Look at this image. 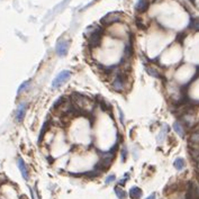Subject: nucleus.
<instances>
[{"mask_svg": "<svg viewBox=\"0 0 199 199\" xmlns=\"http://www.w3.org/2000/svg\"><path fill=\"white\" fill-rule=\"evenodd\" d=\"M121 19V14L118 13H110L106 15V16L101 19V23L104 25H110V24H114V23H117L119 20Z\"/></svg>", "mask_w": 199, "mask_h": 199, "instance_id": "obj_3", "label": "nucleus"}, {"mask_svg": "<svg viewBox=\"0 0 199 199\" xmlns=\"http://www.w3.org/2000/svg\"><path fill=\"white\" fill-rule=\"evenodd\" d=\"M150 1L151 0H138L136 3V6H135L136 11H138V13H144V11H146V10L149 9V7H150Z\"/></svg>", "mask_w": 199, "mask_h": 199, "instance_id": "obj_5", "label": "nucleus"}, {"mask_svg": "<svg viewBox=\"0 0 199 199\" xmlns=\"http://www.w3.org/2000/svg\"><path fill=\"white\" fill-rule=\"evenodd\" d=\"M173 129L180 137H185V131H183V126L180 121H174L173 123Z\"/></svg>", "mask_w": 199, "mask_h": 199, "instance_id": "obj_10", "label": "nucleus"}, {"mask_svg": "<svg viewBox=\"0 0 199 199\" xmlns=\"http://www.w3.org/2000/svg\"><path fill=\"white\" fill-rule=\"evenodd\" d=\"M186 38V34L185 33H180L179 35H178V37H177V41L180 43V44H182V42H183V39Z\"/></svg>", "mask_w": 199, "mask_h": 199, "instance_id": "obj_18", "label": "nucleus"}, {"mask_svg": "<svg viewBox=\"0 0 199 199\" xmlns=\"http://www.w3.org/2000/svg\"><path fill=\"white\" fill-rule=\"evenodd\" d=\"M128 179H129V173H125L124 177H121V179L118 180V186H125L126 185V182L128 181Z\"/></svg>", "mask_w": 199, "mask_h": 199, "instance_id": "obj_15", "label": "nucleus"}, {"mask_svg": "<svg viewBox=\"0 0 199 199\" xmlns=\"http://www.w3.org/2000/svg\"><path fill=\"white\" fill-rule=\"evenodd\" d=\"M145 199H155V193H152V195H150V196L147 197V198H145Z\"/></svg>", "mask_w": 199, "mask_h": 199, "instance_id": "obj_20", "label": "nucleus"}, {"mask_svg": "<svg viewBox=\"0 0 199 199\" xmlns=\"http://www.w3.org/2000/svg\"><path fill=\"white\" fill-rule=\"evenodd\" d=\"M173 166L176 168L178 171H181L182 169H185V166H186V161L183 160L182 157H177L174 162H173Z\"/></svg>", "mask_w": 199, "mask_h": 199, "instance_id": "obj_11", "label": "nucleus"}, {"mask_svg": "<svg viewBox=\"0 0 199 199\" xmlns=\"http://www.w3.org/2000/svg\"><path fill=\"white\" fill-rule=\"evenodd\" d=\"M30 85V81L28 80V81H25V82H23L22 85L19 86V88H18V94H20V92H23L24 90H26L27 89V87Z\"/></svg>", "mask_w": 199, "mask_h": 199, "instance_id": "obj_16", "label": "nucleus"}, {"mask_svg": "<svg viewBox=\"0 0 199 199\" xmlns=\"http://www.w3.org/2000/svg\"><path fill=\"white\" fill-rule=\"evenodd\" d=\"M70 77H71V72L69 71V70H64V71L60 72L52 81V88L53 89L60 88L61 86L64 85L68 81L69 79H70Z\"/></svg>", "mask_w": 199, "mask_h": 199, "instance_id": "obj_1", "label": "nucleus"}, {"mask_svg": "<svg viewBox=\"0 0 199 199\" xmlns=\"http://www.w3.org/2000/svg\"><path fill=\"white\" fill-rule=\"evenodd\" d=\"M68 50H69V42L66 41V39H61L56 44V47H55V51H56V54L59 56H66L68 54Z\"/></svg>", "mask_w": 199, "mask_h": 199, "instance_id": "obj_2", "label": "nucleus"}, {"mask_svg": "<svg viewBox=\"0 0 199 199\" xmlns=\"http://www.w3.org/2000/svg\"><path fill=\"white\" fill-rule=\"evenodd\" d=\"M25 113H26V104L25 102H22V104L18 106L16 110V121H22L25 117Z\"/></svg>", "mask_w": 199, "mask_h": 199, "instance_id": "obj_6", "label": "nucleus"}, {"mask_svg": "<svg viewBox=\"0 0 199 199\" xmlns=\"http://www.w3.org/2000/svg\"><path fill=\"white\" fill-rule=\"evenodd\" d=\"M116 180V177H115V174H109V176L106 177V180H105V183L106 185H110V183H113Z\"/></svg>", "mask_w": 199, "mask_h": 199, "instance_id": "obj_17", "label": "nucleus"}, {"mask_svg": "<svg viewBox=\"0 0 199 199\" xmlns=\"http://www.w3.org/2000/svg\"><path fill=\"white\" fill-rule=\"evenodd\" d=\"M114 193L117 196L118 199H127V193H125L124 189H121V186H117L114 188Z\"/></svg>", "mask_w": 199, "mask_h": 199, "instance_id": "obj_12", "label": "nucleus"}, {"mask_svg": "<svg viewBox=\"0 0 199 199\" xmlns=\"http://www.w3.org/2000/svg\"><path fill=\"white\" fill-rule=\"evenodd\" d=\"M169 133V126L166 124H163L162 125V127H161V131L160 133H159V135H157V142L159 144H162L164 142V140H165L166 137V134Z\"/></svg>", "mask_w": 199, "mask_h": 199, "instance_id": "obj_7", "label": "nucleus"}, {"mask_svg": "<svg viewBox=\"0 0 199 199\" xmlns=\"http://www.w3.org/2000/svg\"><path fill=\"white\" fill-rule=\"evenodd\" d=\"M17 165L19 168L20 170V173H22V176L25 180H28L30 179V174H28V170H27V166L25 165V162L23 161L22 157H18V160H17Z\"/></svg>", "mask_w": 199, "mask_h": 199, "instance_id": "obj_4", "label": "nucleus"}, {"mask_svg": "<svg viewBox=\"0 0 199 199\" xmlns=\"http://www.w3.org/2000/svg\"><path fill=\"white\" fill-rule=\"evenodd\" d=\"M127 146L126 145H123L121 146V162H125L127 160Z\"/></svg>", "mask_w": 199, "mask_h": 199, "instance_id": "obj_14", "label": "nucleus"}, {"mask_svg": "<svg viewBox=\"0 0 199 199\" xmlns=\"http://www.w3.org/2000/svg\"><path fill=\"white\" fill-rule=\"evenodd\" d=\"M189 28L195 30H199V19L196 18V17H191L189 22V25H188Z\"/></svg>", "mask_w": 199, "mask_h": 199, "instance_id": "obj_13", "label": "nucleus"}, {"mask_svg": "<svg viewBox=\"0 0 199 199\" xmlns=\"http://www.w3.org/2000/svg\"><path fill=\"white\" fill-rule=\"evenodd\" d=\"M147 70V73L151 75V77H153V78H157V79H162L163 80V75H162V73H161L159 70H157L155 66H149V68H146Z\"/></svg>", "mask_w": 199, "mask_h": 199, "instance_id": "obj_8", "label": "nucleus"}, {"mask_svg": "<svg viewBox=\"0 0 199 199\" xmlns=\"http://www.w3.org/2000/svg\"><path fill=\"white\" fill-rule=\"evenodd\" d=\"M142 189L138 187H132L129 190V197L132 199H140L142 197Z\"/></svg>", "mask_w": 199, "mask_h": 199, "instance_id": "obj_9", "label": "nucleus"}, {"mask_svg": "<svg viewBox=\"0 0 199 199\" xmlns=\"http://www.w3.org/2000/svg\"><path fill=\"white\" fill-rule=\"evenodd\" d=\"M118 113H119V118H121V123L123 125L125 124V118H124V115H123V111H121V108H118Z\"/></svg>", "mask_w": 199, "mask_h": 199, "instance_id": "obj_19", "label": "nucleus"}]
</instances>
